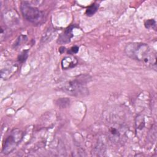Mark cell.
Returning a JSON list of instances; mask_svg holds the SVG:
<instances>
[{
  "label": "cell",
  "instance_id": "cell-6",
  "mask_svg": "<svg viewBox=\"0 0 157 157\" xmlns=\"http://www.w3.org/2000/svg\"><path fill=\"white\" fill-rule=\"evenodd\" d=\"M17 65L16 64H8L6 66H5L4 68L1 69V77L4 79H7L9 78L14 72L17 70Z\"/></svg>",
  "mask_w": 157,
  "mask_h": 157
},
{
  "label": "cell",
  "instance_id": "cell-8",
  "mask_svg": "<svg viewBox=\"0 0 157 157\" xmlns=\"http://www.w3.org/2000/svg\"><path fill=\"white\" fill-rule=\"evenodd\" d=\"M78 61L73 56H67L64 57L61 61V66L63 69H68L75 67L77 64Z\"/></svg>",
  "mask_w": 157,
  "mask_h": 157
},
{
  "label": "cell",
  "instance_id": "cell-12",
  "mask_svg": "<svg viewBox=\"0 0 157 157\" xmlns=\"http://www.w3.org/2000/svg\"><path fill=\"white\" fill-rule=\"evenodd\" d=\"M78 51V47L77 46H74L72 47L71 49H70V52L71 53L73 54V53H77Z\"/></svg>",
  "mask_w": 157,
  "mask_h": 157
},
{
  "label": "cell",
  "instance_id": "cell-5",
  "mask_svg": "<svg viewBox=\"0 0 157 157\" xmlns=\"http://www.w3.org/2000/svg\"><path fill=\"white\" fill-rule=\"evenodd\" d=\"M23 136V132L20 129L12 130L4 143L2 153L7 155L13 151L22 139Z\"/></svg>",
  "mask_w": 157,
  "mask_h": 157
},
{
  "label": "cell",
  "instance_id": "cell-3",
  "mask_svg": "<svg viewBox=\"0 0 157 157\" xmlns=\"http://www.w3.org/2000/svg\"><path fill=\"white\" fill-rule=\"evenodd\" d=\"M108 128V136L109 139L114 143H122L126 137L128 132L127 126L119 119L112 120Z\"/></svg>",
  "mask_w": 157,
  "mask_h": 157
},
{
  "label": "cell",
  "instance_id": "cell-10",
  "mask_svg": "<svg viewBox=\"0 0 157 157\" xmlns=\"http://www.w3.org/2000/svg\"><path fill=\"white\" fill-rule=\"evenodd\" d=\"M145 26L148 29H155L156 27V22L154 20H148L145 22Z\"/></svg>",
  "mask_w": 157,
  "mask_h": 157
},
{
  "label": "cell",
  "instance_id": "cell-7",
  "mask_svg": "<svg viewBox=\"0 0 157 157\" xmlns=\"http://www.w3.org/2000/svg\"><path fill=\"white\" fill-rule=\"evenodd\" d=\"M72 29L73 28L72 26L68 27L62 34L59 36L57 42L61 44L69 43L71 41V38L73 37Z\"/></svg>",
  "mask_w": 157,
  "mask_h": 157
},
{
  "label": "cell",
  "instance_id": "cell-1",
  "mask_svg": "<svg viewBox=\"0 0 157 157\" xmlns=\"http://www.w3.org/2000/svg\"><path fill=\"white\" fill-rule=\"evenodd\" d=\"M126 55L130 58L143 63L147 66L156 69V54L146 44L130 42L124 48Z\"/></svg>",
  "mask_w": 157,
  "mask_h": 157
},
{
  "label": "cell",
  "instance_id": "cell-11",
  "mask_svg": "<svg viewBox=\"0 0 157 157\" xmlns=\"http://www.w3.org/2000/svg\"><path fill=\"white\" fill-rule=\"evenodd\" d=\"M28 50H23L18 56V60L20 63H23L26 61L28 58Z\"/></svg>",
  "mask_w": 157,
  "mask_h": 157
},
{
  "label": "cell",
  "instance_id": "cell-4",
  "mask_svg": "<svg viewBox=\"0 0 157 157\" xmlns=\"http://www.w3.org/2000/svg\"><path fill=\"white\" fill-rule=\"evenodd\" d=\"M20 9L24 18L31 23L37 24L40 23L43 18L42 12L37 8L31 6L26 1L21 2Z\"/></svg>",
  "mask_w": 157,
  "mask_h": 157
},
{
  "label": "cell",
  "instance_id": "cell-9",
  "mask_svg": "<svg viewBox=\"0 0 157 157\" xmlns=\"http://www.w3.org/2000/svg\"><path fill=\"white\" fill-rule=\"evenodd\" d=\"M98 8H99V4H98L96 3H93L91 5H90L89 7H87L85 13L87 16L91 17V16L93 15L96 12Z\"/></svg>",
  "mask_w": 157,
  "mask_h": 157
},
{
  "label": "cell",
  "instance_id": "cell-2",
  "mask_svg": "<svg viewBox=\"0 0 157 157\" xmlns=\"http://www.w3.org/2000/svg\"><path fill=\"white\" fill-rule=\"evenodd\" d=\"M90 76L88 75H81L66 82L63 87V91L67 94L78 96L88 93L86 83L89 82Z\"/></svg>",
  "mask_w": 157,
  "mask_h": 157
}]
</instances>
